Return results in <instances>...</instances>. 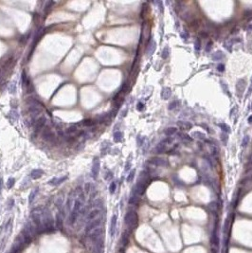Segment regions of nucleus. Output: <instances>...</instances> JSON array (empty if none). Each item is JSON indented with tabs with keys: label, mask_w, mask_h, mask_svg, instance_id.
I'll use <instances>...</instances> for the list:
<instances>
[{
	"label": "nucleus",
	"mask_w": 252,
	"mask_h": 253,
	"mask_svg": "<svg viewBox=\"0 0 252 253\" xmlns=\"http://www.w3.org/2000/svg\"><path fill=\"white\" fill-rule=\"evenodd\" d=\"M84 200V194H83V192H81V193L79 194V197L76 198L75 201H74V205H73V208H72L71 211H70V214H69L68 221H69V224L70 225L75 224V222H76L77 219H78V216L81 213Z\"/></svg>",
	"instance_id": "f257e3e1"
},
{
	"label": "nucleus",
	"mask_w": 252,
	"mask_h": 253,
	"mask_svg": "<svg viewBox=\"0 0 252 253\" xmlns=\"http://www.w3.org/2000/svg\"><path fill=\"white\" fill-rule=\"evenodd\" d=\"M148 163L152 164L153 166H157V167H167L169 165V161L162 158H153L148 160Z\"/></svg>",
	"instance_id": "f03ea898"
},
{
	"label": "nucleus",
	"mask_w": 252,
	"mask_h": 253,
	"mask_svg": "<svg viewBox=\"0 0 252 253\" xmlns=\"http://www.w3.org/2000/svg\"><path fill=\"white\" fill-rule=\"evenodd\" d=\"M47 124V118L45 116H41L37 119L36 122L34 123V131L35 133H39L44 128V126Z\"/></svg>",
	"instance_id": "7ed1b4c3"
},
{
	"label": "nucleus",
	"mask_w": 252,
	"mask_h": 253,
	"mask_svg": "<svg viewBox=\"0 0 252 253\" xmlns=\"http://www.w3.org/2000/svg\"><path fill=\"white\" fill-rule=\"evenodd\" d=\"M100 159L99 158H95L94 160H93V164H92V169H91V172H92V176L94 179H97V177L99 175V172H100Z\"/></svg>",
	"instance_id": "20e7f679"
},
{
	"label": "nucleus",
	"mask_w": 252,
	"mask_h": 253,
	"mask_svg": "<svg viewBox=\"0 0 252 253\" xmlns=\"http://www.w3.org/2000/svg\"><path fill=\"white\" fill-rule=\"evenodd\" d=\"M100 224V218H96V219L92 220L90 222H88L86 225L85 231L86 233H90L91 231H93L94 229L98 228V226Z\"/></svg>",
	"instance_id": "39448f33"
},
{
	"label": "nucleus",
	"mask_w": 252,
	"mask_h": 253,
	"mask_svg": "<svg viewBox=\"0 0 252 253\" xmlns=\"http://www.w3.org/2000/svg\"><path fill=\"white\" fill-rule=\"evenodd\" d=\"M42 138L46 141H52V140L55 139L56 137H55V134L50 130L49 127H46V129L44 130L43 133H42Z\"/></svg>",
	"instance_id": "423d86ee"
},
{
	"label": "nucleus",
	"mask_w": 252,
	"mask_h": 253,
	"mask_svg": "<svg viewBox=\"0 0 252 253\" xmlns=\"http://www.w3.org/2000/svg\"><path fill=\"white\" fill-rule=\"evenodd\" d=\"M75 195H76V191H72L69 195L67 197V203H66V208H67V210L71 211L72 208H73V205H74V201H75Z\"/></svg>",
	"instance_id": "0eeeda50"
},
{
	"label": "nucleus",
	"mask_w": 252,
	"mask_h": 253,
	"mask_svg": "<svg viewBox=\"0 0 252 253\" xmlns=\"http://www.w3.org/2000/svg\"><path fill=\"white\" fill-rule=\"evenodd\" d=\"M117 222H118V215L114 214L111 218L110 223V236L114 238L116 235V229H117Z\"/></svg>",
	"instance_id": "6e6552de"
},
{
	"label": "nucleus",
	"mask_w": 252,
	"mask_h": 253,
	"mask_svg": "<svg viewBox=\"0 0 252 253\" xmlns=\"http://www.w3.org/2000/svg\"><path fill=\"white\" fill-rule=\"evenodd\" d=\"M245 86H246V82L244 81L243 79H240L238 80L237 84H236V92H237L238 96L241 98L245 91Z\"/></svg>",
	"instance_id": "1a4fd4ad"
},
{
	"label": "nucleus",
	"mask_w": 252,
	"mask_h": 253,
	"mask_svg": "<svg viewBox=\"0 0 252 253\" xmlns=\"http://www.w3.org/2000/svg\"><path fill=\"white\" fill-rule=\"evenodd\" d=\"M156 48H157V44L154 40H150V42L148 44L147 48H146V53H147V56H151L153 53L155 52L156 50Z\"/></svg>",
	"instance_id": "9d476101"
},
{
	"label": "nucleus",
	"mask_w": 252,
	"mask_h": 253,
	"mask_svg": "<svg viewBox=\"0 0 252 253\" xmlns=\"http://www.w3.org/2000/svg\"><path fill=\"white\" fill-rule=\"evenodd\" d=\"M177 126H178V128L181 130H183V131H188V130H190L192 128V125L190 123V122H188V121H183V120H179V121H177Z\"/></svg>",
	"instance_id": "9b49d317"
},
{
	"label": "nucleus",
	"mask_w": 252,
	"mask_h": 253,
	"mask_svg": "<svg viewBox=\"0 0 252 253\" xmlns=\"http://www.w3.org/2000/svg\"><path fill=\"white\" fill-rule=\"evenodd\" d=\"M67 179V176H63L61 178H57V177H54L52 179H50L48 181V184L49 185H52V186H57V185H60L62 184L64 181H66Z\"/></svg>",
	"instance_id": "f8f14e48"
},
{
	"label": "nucleus",
	"mask_w": 252,
	"mask_h": 253,
	"mask_svg": "<svg viewBox=\"0 0 252 253\" xmlns=\"http://www.w3.org/2000/svg\"><path fill=\"white\" fill-rule=\"evenodd\" d=\"M167 150H168V144H166L164 141H161V142H159L158 145L156 147V153L163 154V153H165Z\"/></svg>",
	"instance_id": "ddd939ff"
},
{
	"label": "nucleus",
	"mask_w": 252,
	"mask_h": 253,
	"mask_svg": "<svg viewBox=\"0 0 252 253\" xmlns=\"http://www.w3.org/2000/svg\"><path fill=\"white\" fill-rule=\"evenodd\" d=\"M100 210H98V209L91 210L90 212L88 213V215H87V218H86V221H87V223H88V222H90V221H92V220L96 219V218H97V217L100 215Z\"/></svg>",
	"instance_id": "4468645a"
},
{
	"label": "nucleus",
	"mask_w": 252,
	"mask_h": 253,
	"mask_svg": "<svg viewBox=\"0 0 252 253\" xmlns=\"http://www.w3.org/2000/svg\"><path fill=\"white\" fill-rule=\"evenodd\" d=\"M161 98L163 100H169L171 96V90L169 88V87H164L161 90Z\"/></svg>",
	"instance_id": "2eb2a0df"
},
{
	"label": "nucleus",
	"mask_w": 252,
	"mask_h": 253,
	"mask_svg": "<svg viewBox=\"0 0 252 253\" xmlns=\"http://www.w3.org/2000/svg\"><path fill=\"white\" fill-rule=\"evenodd\" d=\"M44 174V172L41 170V169H34L33 171L30 173V177L32 179H38L40 177L42 176Z\"/></svg>",
	"instance_id": "dca6fc26"
},
{
	"label": "nucleus",
	"mask_w": 252,
	"mask_h": 253,
	"mask_svg": "<svg viewBox=\"0 0 252 253\" xmlns=\"http://www.w3.org/2000/svg\"><path fill=\"white\" fill-rule=\"evenodd\" d=\"M110 117H111V115L108 114V113L100 115V116L97 117V122H99V123H103V122H105L106 120H108V119H110Z\"/></svg>",
	"instance_id": "f3484780"
},
{
	"label": "nucleus",
	"mask_w": 252,
	"mask_h": 253,
	"mask_svg": "<svg viewBox=\"0 0 252 253\" xmlns=\"http://www.w3.org/2000/svg\"><path fill=\"white\" fill-rule=\"evenodd\" d=\"M176 133H177L176 127H168L164 131V134L166 135L167 137H170V138H171V136H173L174 134H176Z\"/></svg>",
	"instance_id": "a211bd4d"
},
{
	"label": "nucleus",
	"mask_w": 252,
	"mask_h": 253,
	"mask_svg": "<svg viewBox=\"0 0 252 253\" xmlns=\"http://www.w3.org/2000/svg\"><path fill=\"white\" fill-rule=\"evenodd\" d=\"M224 58H225V54H224L222 51H217V52H215L213 55H212L213 61H221Z\"/></svg>",
	"instance_id": "6ab92c4d"
},
{
	"label": "nucleus",
	"mask_w": 252,
	"mask_h": 253,
	"mask_svg": "<svg viewBox=\"0 0 252 253\" xmlns=\"http://www.w3.org/2000/svg\"><path fill=\"white\" fill-rule=\"evenodd\" d=\"M84 190L87 193H91L95 191V185L93 183H86L84 185Z\"/></svg>",
	"instance_id": "aec40b11"
},
{
	"label": "nucleus",
	"mask_w": 252,
	"mask_h": 253,
	"mask_svg": "<svg viewBox=\"0 0 252 253\" xmlns=\"http://www.w3.org/2000/svg\"><path fill=\"white\" fill-rule=\"evenodd\" d=\"M191 137H193L195 139H206V135L204 133H201L199 131H195V132H192L191 133Z\"/></svg>",
	"instance_id": "412c9836"
},
{
	"label": "nucleus",
	"mask_w": 252,
	"mask_h": 253,
	"mask_svg": "<svg viewBox=\"0 0 252 253\" xmlns=\"http://www.w3.org/2000/svg\"><path fill=\"white\" fill-rule=\"evenodd\" d=\"M123 138V134L120 131H116L114 133V140L116 142H120Z\"/></svg>",
	"instance_id": "4be33fe9"
},
{
	"label": "nucleus",
	"mask_w": 252,
	"mask_h": 253,
	"mask_svg": "<svg viewBox=\"0 0 252 253\" xmlns=\"http://www.w3.org/2000/svg\"><path fill=\"white\" fill-rule=\"evenodd\" d=\"M37 193H38V188L37 189H34L33 191L30 192V194L29 196V204H32V202L34 201L35 199V197L37 195Z\"/></svg>",
	"instance_id": "5701e85b"
},
{
	"label": "nucleus",
	"mask_w": 252,
	"mask_h": 253,
	"mask_svg": "<svg viewBox=\"0 0 252 253\" xmlns=\"http://www.w3.org/2000/svg\"><path fill=\"white\" fill-rule=\"evenodd\" d=\"M219 126H220V128H221V130H222V132H223V133H225V134L230 133V127L228 126V124L220 123V124H219Z\"/></svg>",
	"instance_id": "b1692460"
},
{
	"label": "nucleus",
	"mask_w": 252,
	"mask_h": 253,
	"mask_svg": "<svg viewBox=\"0 0 252 253\" xmlns=\"http://www.w3.org/2000/svg\"><path fill=\"white\" fill-rule=\"evenodd\" d=\"M82 124H83L84 126H87V127H89V126H93V125H95V121L91 119H84V120L82 121Z\"/></svg>",
	"instance_id": "393cba45"
},
{
	"label": "nucleus",
	"mask_w": 252,
	"mask_h": 253,
	"mask_svg": "<svg viewBox=\"0 0 252 253\" xmlns=\"http://www.w3.org/2000/svg\"><path fill=\"white\" fill-rule=\"evenodd\" d=\"M27 82H28V77L26 75V71L23 70L22 75H21V83H22V86H23V87H26Z\"/></svg>",
	"instance_id": "a878e982"
},
{
	"label": "nucleus",
	"mask_w": 252,
	"mask_h": 253,
	"mask_svg": "<svg viewBox=\"0 0 252 253\" xmlns=\"http://www.w3.org/2000/svg\"><path fill=\"white\" fill-rule=\"evenodd\" d=\"M179 104H180V101H179V100H173V101H171V103L169 104V110H173L174 108L178 107Z\"/></svg>",
	"instance_id": "bb28decb"
},
{
	"label": "nucleus",
	"mask_w": 252,
	"mask_h": 253,
	"mask_svg": "<svg viewBox=\"0 0 252 253\" xmlns=\"http://www.w3.org/2000/svg\"><path fill=\"white\" fill-rule=\"evenodd\" d=\"M169 55H170V48H168V47H166V48H164L163 51H162L161 57L163 58V59H167V58L169 57Z\"/></svg>",
	"instance_id": "cd10ccee"
},
{
	"label": "nucleus",
	"mask_w": 252,
	"mask_h": 253,
	"mask_svg": "<svg viewBox=\"0 0 252 253\" xmlns=\"http://www.w3.org/2000/svg\"><path fill=\"white\" fill-rule=\"evenodd\" d=\"M220 84H221V86H222V89H223L224 93H225V94H227V95H228V96H230V94L228 93V88L227 84H226L224 81H221L220 82Z\"/></svg>",
	"instance_id": "c85d7f7f"
},
{
	"label": "nucleus",
	"mask_w": 252,
	"mask_h": 253,
	"mask_svg": "<svg viewBox=\"0 0 252 253\" xmlns=\"http://www.w3.org/2000/svg\"><path fill=\"white\" fill-rule=\"evenodd\" d=\"M76 132H78V128H77L76 125H72V126L68 127L67 129V134H73V133H76Z\"/></svg>",
	"instance_id": "c756f323"
},
{
	"label": "nucleus",
	"mask_w": 252,
	"mask_h": 253,
	"mask_svg": "<svg viewBox=\"0 0 252 253\" xmlns=\"http://www.w3.org/2000/svg\"><path fill=\"white\" fill-rule=\"evenodd\" d=\"M116 189H117V183L116 182H112L111 184H110V186H109V191H110V193L111 194H113V193H115V191H116Z\"/></svg>",
	"instance_id": "7c9ffc66"
},
{
	"label": "nucleus",
	"mask_w": 252,
	"mask_h": 253,
	"mask_svg": "<svg viewBox=\"0 0 252 253\" xmlns=\"http://www.w3.org/2000/svg\"><path fill=\"white\" fill-rule=\"evenodd\" d=\"M14 184H15L14 178H12V177L9 178V180H8V182H7V187H8V189H11L12 187L14 186Z\"/></svg>",
	"instance_id": "2f4dec72"
},
{
	"label": "nucleus",
	"mask_w": 252,
	"mask_h": 253,
	"mask_svg": "<svg viewBox=\"0 0 252 253\" xmlns=\"http://www.w3.org/2000/svg\"><path fill=\"white\" fill-rule=\"evenodd\" d=\"M135 173H136V170H132L130 173L128 174V176H127V182H132L134 179V177H135Z\"/></svg>",
	"instance_id": "473e14b6"
},
{
	"label": "nucleus",
	"mask_w": 252,
	"mask_h": 253,
	"mask_svg": "<svg viewBox=\"0 0 252 253\" xmlns=\"http://www.w3.org/2000/svg\"><path fill=\"white\" fill-rule=\"evenodd\" d=\"M10 116L12 117V119L14 120H18V119H19V115H18L16 110H11L10 111Z\"/></svg>",
	"instance_id": "72a5a7b5"
},
{
	"label": "nucleus",
	"mask_w": 252,
	"mask_h": 253,
	"mask_svg": "<svg viewBox=\"0 0 252 253\" xmlns=\"http://www.w3.org/2000/svg\"><path fill=\"white\" fill-rule=\"evenodd\" d=\"M228 138L227 134L223 133V134L221 135V140H222V142H223L224 145H227V143H228Z\"/></svg>",
	"instance_id": "f704fd0d"
},
{
	"label": "nucleus",
	"mask_w": 252,
	"mask_h": 253,
	"mask_svg": "<svg viewBox=\"0 0 252 253\" xmlns=\"http://www.w3.org/2000/svg\"><path fill=\"white\" fill-rule=\"evenodd\" d=\"M249 142V136H245V138L243 139L242 141V147H246Z\"/></svg>",
	"instance_id": "c9c22d12"
},
{
	"label": "nucleus",
	"mask_w": 252,
	"mask_h": 253,
	"mask_svg": "<svg viewBox=\"0 0 252 253\" xmlns=\"http://www.w3.org/2000/svg\"><path fill=\"white\" fill-rule=\"evenodd\" d=\"M194 48H195V50H196V51H199L200 50V48H201V43H200L199 39H196V40H195Z\"/></svg>",
	"instance_id": "e433bc0d"
},
{
	"label": "nucleus",
	"mask_w": 252,
	"mask_h": 253,
	"mask_svg": "<svg viewBox=\"0 0 252 253\" xmlns=\"http://www.w3.org/2000/svg\"><path fill=\"white\" fill-rule=\"evenodd\" d=\"M13 206H14V200L13 199L9 200V202H8V210H11L13 208Z\"/></svg>",
	"instance_id": "4c0bfd02"
},
{
	"label": "nucleus",
	"mask_w": 252,
	"mask_h": 253,
	"mask_svg": "<svg viewBox=\"0 0 252 253\" xmlns=\"http://www.w3.org/2000/svg\"><path fill=\"white\" fill-rule=\"evenodd\" d=\"M217 70L220 72L225 71V65H224V64H219L218 67H217Z\"/></svg>",
	"instance_id": "58836bf2"
},
{
	"label": "nucleus",
	"mask_w": 252,
	"mask_h": 253,
	"mask_svg": "<svg viewBox=\"0 0 252 253\" xmlns=\"http://www.w3.org/2000/svg\"><path fill=\"white\" fill-rule=\"evenodd\" d=\"M112 177H113V173H112L111 172H108L106 174H105L104 178H105V180H110Z\"/></svg>",
	"instance_id": "ea45409f"
},
{
	"label": "nucleus",
	"mask_w": 252,
	"mask_h": 253,
	"mask_svg": "<svg viewBox=\"0 0 252 253\" xmlns=\"http://www.w3.org/2000/svg\"><path fill=\"white\" fill-rule=\"evenodd\" d=\"M182 139H183V140H187V141H191L192 140V139L190 138V136H188V135H183Z\"/></svg>",
	"instance_id": "a19ab883"
},
{
	"label": "nucleus",
	"mask_w": 252,
	"mask_h": 253,
	"mask_svg": "<svg viewBox=\"0 0 252 253\" xmlns=\"http://www.w3.org/2000/svg\"><path fill=\"white\" fill-rule=\"evenodd\" d=\"M53 4H54V2H48L47 3V6H46V9H45V10L47 11V10H48L51 7L53 6Z\"/></svg>",
	"instance_id": "79ce46f5"
},
{
	"label": "nucleus",
	"mask_w": 252,
	"mask_h": 253,
	"mask_svg": "<svg viewBox=\"0 0 252 253\" xmlns=\"http://www.w3.org/2000/svg\"><path fill=\"white\" fill-rule=\"evenodd\" d=\"M143 108H144V105H143V103H141V102H138V106H137V109H138V111H141V110H143Z\"/></svg>",
	"instance_id": "37998d69"
},
{
	"label": "nucleus",
	"mask_w": 252,
	"mask_h": 253,
	"mask_svg": "<svg viewBox=\"0 0 252 253\" xmlns=\"http://www.w3.org/2000/svg\"><path fill=\"white\" fill-rule=\"evenodd\" d=\"M10 93H14V92H15V83H12V84H11V87L10 88Z\"/></svg>",
	"instance_id": "c03bdc74"
},
{
	"label": "nucleus",
	"mask_w": 252,
	"mask_h": 253,
	"mask_svg": "<svg viewBox=\"0 0 252 253\" xmlns=\"http://www.w3.org/2000/svg\"><path fill=\"white\" fill-rule=\"evenodd\" d=\"M252 179V176H247V177H246L244 180H243V183H247L248 181H250Z\"/></svg>",
	"instance_id": "a18cd8bd"
},
{
	"label": "nucleus",
	"mask_w": 252,
	"mask_h": 253,
	"mask_svg": "<svg viewBox=\"0 0 252 253\" xmlns=\"http://www.w3.org/2000/svg\"><path fill=\"white\" fill-rule=\"evenodd\" d=\"M181 37H182L183 40H184V39L189 38V34L187 33V32H185V33H181Z\"/></svg>",
	"instance_id": "49530a36"
},
{
	"label": "nucleus",
	"mask_w": 252,
	"mask_h": 253,
	"mask_svg": "<svg viewBox=\"0 0 252 253\" xmlns=\"http://www.w3.org/2000/svg\"><path fill=\"white\" fill-rule=\"evenodd\" d=\"M2 189H3V179L0 177V192L2 191Z\"/></svg>",
	"instance_id": "de8ad7c7"
},
{
	"label": "nucleus",
	"mask_w": 252,
	"mask_h": 253,
	"mask_svg": "<svg viewBox=\"0 0 252 253\" xmlns=\"http://www.w3.org/2000/svg\"><path fill=\"white\" fill-rule=\"evenodd\" d=\"M210 49H211V42H209V43L208 44V47L206 48V50H207V51H209Z\"/></svg>",
	"instance_id": "09e8293b"
},
{
	"label": "nucleus",
	"mask_w": 252,
	"mask_h": 253,
	"mask_svg": "<svg viewBox=\"0 0 252 253\" xmlns=\"http://www.w3.org/2000/svg\"><path fill=\"white\" fill-rule=\"evenodd\" d=\"M247 121H248V123H249V124H252V115L248 117V119H247Z\"/></svg>",
	"instance_id": "8fccbe9b"
},
{
	"label": "nucleus",
	"mask_w": 252,
	"mask_h": 253,
	"mask_svg": "<svg viewBox=\"0 0 252 253\" xmlns=\"http://www.w3.org/2000/svg\"><path fill=\"white\" fill-rule=\"evenodd\" d=\"M129 169H130V163H127L126 164V168H125V171H127Z\"/></svg>",
	"instance_id": "3c124183"
},
{
	"label": "nucleus",
	"mask_w": 252,
	"mask_h": 253,
	"mask_svg": "<svg viewBox=\"0 0 252 253\" xmlns=\"http://www.w3.org/2000/svg\"><path fill=\"white\" fill-rule=\"evenodd\" d=\"M249 164H252V154L251 156H250V158H249Z\"/></svg>",
	"instance_id": "603ef678"
},
{
	"label": "nucleus",
	"mask_w": 252,
	"mask_h": 253,
	"mask_svg": "<svg viewBox=\"0 0 252 253\" xmlns=\"http://www.w3.org/2000/svg\"><path fill=\"white\" fill-rule=\"evenodd\" d=\"M247 29H248V30H251V29H252V25H249V26H248V28H247Z\"/></svg>",
	"instance_id": "864d4df0"
},
{
	"label": "nucleus",
	"mask_w": 252,
	"mask_h": 253,
	"mask_svg": "<svg viewBox=\"0 0 252 253\" xmlns=\"http://www.w3.org/2000/svg\"><path fill=\"white\" fill-rule=\"evenodd\" d=\"M251 108H252V107H251Z\"/></svg>",
	"instance_id": "5fc2aeb1"
}]
</instances>
